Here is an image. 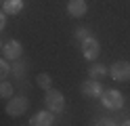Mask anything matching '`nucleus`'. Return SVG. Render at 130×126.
I'll return each instance as SVG.
<instances>
[{
    "instance_id": "obj_1",
    "label": "nucleus",
    "mask_w": 130,
    "mask_h": 126,
    "mask_svg": "<svg viewBox=\"0 0 130 126\" xmlns=\"http://www.w3.org/2000/svg\"><path fill=\"white\" fill-rule=\"evenodd\" d=\"M44 103H46V109H51L53 114H61L65 109V99L59 90L55 88H48L46 95H44Z\"/></svg>"
},
{
    "instance_id": "obj_2",
    "label": "nucleus",
    "mask_w": 130,
    "mask_h": 126,
    "mask_svg": "<svg viewBox=\"0 0 130 126\" xmlns=\"http://www.w3.org/2000/svg\"><path fill=\"white\" fill-rule=\"evenodd\" d=\"M27 105H29L27 97H23V95L11 97L9 103H6V114H9L11 118H19V116H23V114L27 111Z\"/></svg>"
},
{
    "instance_id": "obj_3",
    "label": "nucleus",
    "mask_w": 130,
    "mask_h": 126,
    "mask_svg": "<svg viewBox=\"0 0 130 126\" xmlns=\"http://www.w3.org/2000/svg\"><path fill=\"white\" fill-rule=\"evenodd\" d=\"M101 103L107 107V109H120L124 105V95H122L120 90H103L101 95Z\"/></svg>"
},
{
    "instance_id": "obj_4",
    "label": "nucleus",
    "mask_w": 130,
    "mask_h": 126,
    "mask_svg": "<svg viewBox=\"0 0 130 126\" xmlns=\"http://www.w3.org/2000/svg\"><path fill=\"white\" fill-rule=\"evenodd\" d=\"M109 74L116 82H128L130 80V61H116L111 65Z\"/></svg>"
},
{
    "instance_id": "obj_5",
    "label": "nucleus",
    "mask_w": 130,
    "mask_h": 126,
    "mask_svg": "<svg viewBox=\"0 0 130 126\" xmlns=\"http://www.w3.org/2000/svg\"><path fill=\"white\" fill-rule=\"evenodd\" d=\"M82 95L88 97V99H99V97L103 95V86H101V82H99V80H94V78L82 82Z\"/></svg>"
},
{
    "instance_id": "obj_6",
    "label": "nucleus",
    "mask_w": 130,
    "mask_h": 126,
    "mask_svg": "<svg viewBox=\"0 0 130 126\" xmlns=\"http://www.w3.org/2000/svg\"><path fill=\"white\" fill-rule=\"evenodd\" d=\"M2 53L6 57V61H17V59L21 57V53H23V46H21V42H17V40H9L2 46Z\"/></svg>"
},
{
    "instance_id": "obj_7",
    "label": "nucleus",
    "mask_w": 130,
    "mask_h": 126,
    "mask_svg": "<svg viewBox=\"0 0 130 126\" xmlns=\"http://www.w3.org/2000/svg\"><path fill=\"white\" fill-rule=\"evenodd\" d=\"M29 124L31 126H51V124H55V114L51 111V109H42V111L31 116Z\"/></svg>"
},
{
    "instance_id": "obj_8",
    "label": "nucleus",
    "mask_w": 130,
    "mask_h": 126,
    "mask_svg": "<svg viewBox=\"0 0 130 126\" xmlns=\"http://www.w3.org/2000/svg\"><path fill=\"white\" fill-rule=\"evenodd\" d=\"M99 50H101V46H99V40H94L92 36L88 38V40H84L82 42V55L88 59V61H92V59H96V55H99Z\"/></svg>"
},
{
    "instance_id": "obj_9",
    "label": "nucleus",
    "mask_w": 130,
    "mask_h": 126,
    "mask_svg": "<svg viewBox=\"0 0 130 126\" xmlns=\"http://www.w3.org/2000/svg\"><path fill=\"white\" fill-rule=\"evenodd\" d=\"M86 11H88L86 0H69V2H67V13L71 17H84Z\"/></svg>"
},
{
    "instance_id": "obj_10",
    "label": "nucleus",
    "mask_w": 130,
    "mask_h": 126,
    "mask_svg": "<svg viewBox=\"0 0 130 126\" xmlns=\"http://www.w3.org/2000/svg\"><path fill=\"white\" fill-rule=\"evenodd\" d=\"M21 8H23V0H4L2 4V11L6 15H17L21 13Z\"/></svg>"
},
{
    "instance_id": "obj_11",
    "label": "nucleus",
    "mask_w": 130,
    "mask_h": 126,
    "mask_svg": "<svg viewBox=\"0 0 130 126\" xmlns=\"http://www.w3.org/2000/svg\"><path fill=\"white\" fill-rule=\"evenodd\" d=\"M88 74H90V78L99 80V78H103V76L107 74V67H105V65H101V63H92L90 67H88Z\"/></svg>"
},
{
    "instance_id": "obj_12",
    "label": "nucleus",
    "mask_w": 130,
    "mask_h": 126,
    "mask_svg": "<svg viewBox=\"0 0 130 126\" xmlns=\"http://www.w3.org/2000/svg\"><path fill=\"white\" fill-rule=\"evenodd\" d=\"M36 84H38L40 88L48 90V88H51V84H53V78H51L48 74H38V76H36Z\"/></svg>"
},
{
    "instance_id": "obj_13",
    "label": "nucleus",
    "mask_w": 130,
    "mask_h": 126,
    "mask_svg": "<svg viewBox=\"0 0 130 126\" xmlns=\"http://www.w3.org/2000/svg\"><path fill=\"white\" fill-rule=\"evenodd\" d=\"M13 92H15V88H13V84H9V82H0V97L2 99H11L13 97Z\"/></svg>"
},
{
    "instance_id": "obj_14",
    "label": "nucleus",
    "mask_w": 130,
    "mask_h": 126,
    "mask_svg": "<svg viewBox=\"0 0 130 126\" xmlns=\"http://www.w3.org/2000/svg\"><path fill=\"white\" fill-rule=\"evenodd\" d=\"M9 74H11V67H9V63H6V59H0V82H2Z\"/></svg>"
},
{
    "instance_id": "obj_15",
    "label": "nucleus",
    "mask_w": 130,
    "mask_h": 126,
    "mask_svg": "<svg viewBox=\"0 0 130 126\" xmlns=\"http://www.w3.org/2000/svg\"><path fill=\"white\" fill-rule=\"evenodd\" d=\"M76 38H78L80 42H84V40L90 38V32H88L86 27H78V30H76Z\"/></svg>"
},
{
    "instance_id": "obj_16",
    "label": "nucleus",
    "mask_w": 130,
    "mask_h": 126,
    "mask_svg": "<svg viewBox=\"0 0 130 126\" xmlns=\"http://www.w3.org/2000/svg\"><path fill=\"white\" fill-rule=\"evenodd\" d=\"M4 25H6V13H4V11H0V32L4 30Z\"/></svg>"
},
{
    "instance_id": "obj_17",
    "label": "nucleus",
    "mask_w": 130,
    "mask_h": 126,
    "mask_svg": "<svg viewBox=\"0 0 130 126\" xmlns=\"http://www.w3.org/2000/svg\"><path fill=\"white\" fill-rule=\"evenodd\" d=\"M96 124H103V126H109V124H116L113 120H101V122H96Z\"/></svg>"
},
{
    "instance_id": "obj_18",
    "label": "nucleus",
    "mask_w": 130,
    "mask_h": 126,
    "mask_svg": "<svg viewBox=\"0 0 130 126\" xmlns=\"http://www.w3.org/2000/svg\"><path fill=\"white\" fill-rule=\"evenodd\" d=\"M124 124H126V126H130V120H126V122H124Z\"/></svg>"
},
{
    "instance_id": "obj_19",
    "label": "nucleus",
    "mask_w": 130,
    "mask_h": 126,
    "mask_svg": "<svg viewBox=\"0 0 130 126\" xmlns=\"http://www.w3.org/2000/svg\"><path fill=\"white\" fill-rule=\"evenodd\" d=\"M0 48H2V42H0Z\"/></svg>"
}]
</instances>
